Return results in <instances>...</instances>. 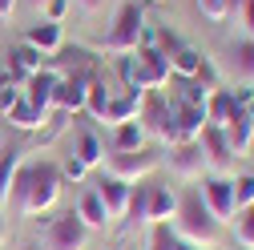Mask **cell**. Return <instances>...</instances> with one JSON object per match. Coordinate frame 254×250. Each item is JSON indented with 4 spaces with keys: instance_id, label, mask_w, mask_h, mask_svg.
Masks as SVG:
<instances>
[{
    "instance_id": "cell-1",
    "label": "cell",
    "mask_w": 254,
    "mask_h": 250,
    "mask_svg": "<svg viewBox=\"0 0 254 250\" xmlns=\"http://www.w3.org/2000/svg\"><path fill=\"white\" fill-rule=\"evenodd\" d=\"M61 170L53 162H33V166H20L16 170V182H12V206L24 214V218H37V214H49L61 198Z\"/></svg>"
},
{
    "instance_id": "cell-22",
    "label": "cell",
    "mask_w": 254,
    "mask_h": 250,
    "mask_svg": "<svg viewBox=\"0 0 254 250\" xmlns=\"http://www.w3.org/2000/svg\"><path fill=\"white\" fill-rule=\"evenodd\" d=\"M73 158H77V162H85L89 170H93V166H105V145L97 141V133L81 129V133H77V141H73Z\"/></svg>"
},
{
    "instance_id": "cell-38",
    "label": "cell",
    "mask_w": 254,
    "mask_h": 250,
    "mask_svg": "<svg viewBox=\"0 0 254 250\" xmlns=\"http://www.w3.org/2000/svg\"><path fill=\"white\" fill-rule=\"evenodd\" d=\"M16 4H20V0H0V16H12Z\"/></svg>"
},
{
    "instance_id": "cell-13",
    "label": "cell",
    "mask_w": 254,
    "mask_h": 250,
    "mask_svg": "<svg viewBox=\"0 0 254 250\" xmlns=\"http://www.w3.org/2000/svg\"><path fill=\"white\" fill-rule=\"evenodd\" d=\"M222 133H226V145L234 158H250V145H254V117L246 109H238L226 125H222Z\"/></svg>"
},
{
    "instance_id": "cell-4",
    "label": "cell",
    "mask_w": 254,
    "mask_h": 250,
    "mask_svg": "<svg viewBox=\"0 0 254 250\" xmlns=\"http://www.w3.org/2000/svg\"><path fill=\"white\" fill-rule=\"evenodd\" d=\"M141 33H145V12H141V0H125V4L117 8L109 33L101 41L105 53L113 57H125V53H137L141 49Z\"/></svg>"
},
{
    "instance_id": "cell-18",
    "label": "cell",
    "mask_w": 254,
    "mask_h": 250,
    "mask_svg": "<svg viewBox=\"0 0 254 250\" xmlns=\"http://www.w3.org/2000/svg\"><path fill=\"white\" fill-rule=\"evenodd\" d=\"M24 45H33L37 53H61V45H65V37H61V24H53V20H37V24H28Z\"/></svg>"
},
{
    "instance_id": "cell-14",
    "label": "cell",
    "mask_w": 254,
    "mask_h": 250,
    "mask_svg": "<svg viewBox=\"0 0 254 250\" xmlns=\"http://www.w3.org/2000/svg\"><path fill=\"white\" fill-rule=\"evenodd\" d=\"M57 81H61V77H57L53 69L33 73V77L24 81V89H20V93H24V101L33 105L37 113H45V117H49V105H53V89H57Z\"/></svg>"
},
{
    "instance_id": "cell-10",
    "label": "cell",
    "mask_w": 254,
    "mask_h": 250,
    "mask_svg": "<svg viewBox=\"0 0 254 250\" xmlns=\"http://www.w3.org/2000/svg\"><path fill=\"white\" fill-rule=\"evenodd\" d=\"M170 166L182 182H202L206 178V158H202V145L198 141H182L170 145Z\"/></svg>"
},
{
    "instance_id": "cell-19",
    "label": "cell",
    "mask_w": 254,
    "mask_h": 250,
    "mask_svg": "<svg viewBox=\"0 0 254 250\" xmlns=\"http://www.w3.org/2000/svg\"><path fill=\"white\" fill-rule=\"evenodd\" d=\"M41 69H45V53H37L33 45H16V49L8 53V73H12V77L28 81V77L41 73Z\"/></svg>"
},
{
    "instance_id": "cell-41",
    "label": "cell",
    "mask_w": 254,
    "mask_h": 250,
    "mask_svg": "<svg viewBox=\"0 0 254 250\" xmlns=\"http://www.w3.org/2000/svg\"><path fill=\"white\" fill-rule=\"evenodd\" d=\"M145 4H166V0H145Z\"/></svg>"
},
{
    "instance_id": "cell-23",
    "label": "cell",
    "mask_w": 254,
    "mask_h": 250,
    "mask_svg": "<svg viewBox=\"0 0 254 250\" xmlns=\"http://www.w3.org/2000/svg\"><path fill=\"white\" fill-rule=\"evenodd\" d=\"M145 145V125L133 117V121H121L113 125V153H125V149H141Z\"/></svg>"
},
{
    "instance_id": "cell-7",
    "label": "cell",
    "mask_w": 254,
    "mask_h": 250,
    "mask_svg": "<svg viewBox=\"0 0 254 250\" xmlns=\"http://www.w3.org/2000/svg\"><path fill=\"white\" fill-rule=\"evenodd\" d=\"M198 194H202L206 210L218 218L222 226L234 222V214H238V206H234V178H226V174H210V178H202Z\"/></svg>"
},
{
    "instance_id": "cell-6",
    "label": "cell",
    "mask_w": 254,
    "mask_h": 250,
    "mask_svg": "<svg viewBox=\"0 0 254 250\" xmlns=\"http://www.w3.org/2000/svg\"><path fill=\"white\" fill-rule=\"evenodd\" d=\"M157 166H162V153H157L153 145H141V149H125V153H109V166L105 174L121 178V182H145Z\"/></svg>"
},
{
    "instance_id": "cell-25",
    "label": "cell",
    "mask_w": 254,
    "mask_h": 250,
    "mask_svg": "<svg viewBox=\"0 0 254 250\" xmlns=\"http://www.w3.org/2000/svg\"><path fill=\"white\" fill-rule=\"evenodd\" d=\"M16 170H20V149H16V145H8L4 153H0V206H4V202H8V194H12Z\"/></svg>"
},
{
    "instance_id": "cell-3",
    "label": "cell",
    "mask_w": 254,
    "mask_h": 250,
    "mask_svg": "<svg viewBox=\"0 0 254 250\" xmlns=\"http://www.w3.org/2000/svg\"><path fill=\"white\" fill-rule=\"evenodd\" d=\"M121 77H125V93H153L174 77V69L162 45H141L137 53L121 57Z\"/></svg>"
},
{
    "instance_id": "cell-15",
    "label": "cell",
    "mask_w": 254,
    "mask_h": 250,
    "mask_svg": "<svg viewBox=\"0 0 254 250\" xmlns=\"http://www.w3.org/2000/svg\"><path fill=\"white\" fill-rule=\"evenodd\" d=\"M170 69H174V77H182V81H198V77L206 73V57H202L194 45H178V49L170 53Z\"/></svg>"
},
{
    "instance_id": "cell-32",
    "label": "cell",
    "mask_w": 254,
    "mask_h": 250,
    "mask_svg": "<svg viewBox=\"0 0 254 250\" xmlns=\"http://www.w3.org/2000/svg\"><path fill=\"white\" fill-rule=\"evenodd\" d=\"M234 206L238 210L254 206V174H238L234 178Z\"/></svg>"
},
{
    "instance_id": "cell-11",
    "label": "cell",
    "mask_w": 254,
    "mask_h": 250,
    "mask_svg": "<svg viewBox=\"0 0 254 250\" xmlns=\"http://www.w3.org/2000/svg\"><path fill=\"white\" fill-rule=\"evenodd\" d=\"M198 145H202L206 170H214V174H226V170H230L234 153H230V145H226V133H222L218 125H206V129H202V137H198Z\"/></svg>"
},
{
    "instance_id": "cell-24",
    "label": "cell",
    "mask_w": 254,
    "mask_h": 250,
    "mask_svg": "<svg viewBox=\"0 0 254 250\" xmlns=\"http://www.w3.org/2000/svg\"><path fill=\"white\" fill-rule=\"evenodd\" d=\"M230 61H234V73L242 77V85H254V41L250 37L230 45Z\"/></svg>"
},
{
    "instance_id": "cell-28",
    "label": "cell",
    "mask_w": 254,
    "mask_h": 250,
    "mask_svg": "<svg viewBox=\"0 0 254 250\" xmlns=\"http://www.w3.org/2000/svg\"><path fill=\"white\" fill-rule=\"evenodd\" d=\"M234 242L238 250H254V206L234 214Z\"/></svg>"
},
{
    "instance_id": "cell-9",
    "label": "cell",
    "mask_w": 254,
    "mask_h": 250,
    "mask_svg": "<svg viewBox=\"0 0 254 250\" xmlns=\"http://www.w3.org/2000/svg\"><path fill=\"white\" fill-rule=\"evenodd\" d=\"M93 77H97V73H73V77H61L57 89H53V105H57L61 113H81Z\"/></svg>"
},
{
    "instance_id": "cell-2",
    "label": "cell",
    "mask_w": 254,
    "mask_h": 250,
    "mask_svg": "<svg viewBox=\"0 0 254 250\" xmlns=\"http://www.w3.org/2000/svg\"><path fill=\"white\" fill-rule=\"evenodd\" d=\"M170 230L182 238V242H194V246H202V250H218L222 246V222L206 210V202H202V194L198 190H186V194H178V214L170 218Z\"/></svg>"
},
{
    "instance_id": "cell-17",
    "label": "cell",
    "mask_w": 254,
    "mask_h": 250,
    "mask_svg": "<svg viewBox=\"0 0 254 250\" xmlns=\"http://www.w3.org/2000/svg\"><path fill=\"white\" fill-rule=\"evenodd\" d=\"M238 97H234V89H210V101H206V125H226L234 113H238Z\"/></svg>"
},
{
    "instance_id": "cell-5",
    "label": "cell",
    "mask_w": 254,
    "mask_h": 250,
    "mask_svg": "<svg viewBox=\"0 0 254 250\" xmlns=\"http://www.w3.org/2000/svg\"><path fill=\"white\" fill-rule=\"evenodd\" d=\"M206 129V109H194V105H182V101H170L162 125H157V137L166 145H182V141H198Z\"/></svg>"
},
{
    "instance_id": "cell-33",
    "label": "cell",
    "mask_w": 254,
    "mask_h": 250,
    "mask_svg": "<svg viewBox=\"0 0 254 250\" xmlns=\"http://www.w3.org/2000/svg\"><path fill=\"white\" fill-rule=\"evenodd\" d=\"M20 97H24V93L12 85V77H0V113H8V109L20 101Z\"/></svg>"
},
{
    "instance_id": "cell-29",
    "label": "cell",
    "mask_w": 254,
    "mask_h": 250,
    "mask_svg": "<svg viewBox=\"0 0 254 250\" xmlns=\"http://www.w3.org/2000/svg\"><path fill=\"white\" fill-rule=\"evenodd\" d=\"M194 4H198L202 20H210V24H222V20H230V0H194Z\"/></svg>"
},
{
    "instance_id": "cell-35",
    "label": "cell",
    "mask_w": 254,
    "mask_h": 250,
    "mask_svg": "<svg viewBox=\"0 0 254 250\" xmlns=\"http://www.w3.org/2000/svg\"><path fill=\"white\" fill-rule=\"evenodd\" d=\"M65 12H69V0H45V20L61 24V20H65Z\"/></svg>"
},
{
    "instance_id": "cell-31",
    "label": "cell",
    "mask_w": 254,
    "mask_h": 250,
    "mask_svg": "<svg viewBox=\"0 0 254 250\" xmlns=\"http://www.w3.org/2000/svg\"><path fill=\"white\" fill-rule=\"evenodd\" d=\"M230 16H238L242 33L254 41V0H230Z\"/></svg>"
},
{
    "instance_id": "cell-39",
    "label": "cell",
    "mask_w": 254,
    "mask_h": 250,
    "mask_svg": "<svg viewBox=\"0 0 254 250\" xmlns=\"http://www.w3.org/2000/svg\"><path fill=\"white\" fill-rule=\"evenodd\" d=\"M178 250H202V246H194V242H182V238H178Z\"/></svg>"
},
{
    "instance_id": "cell-34",
    "label": "cell",
    "mask_w": 254,
    "mask_h": 250,
    "mask_svg": "<svg viewBox=\"0 0 254 250\" xmlns=\"http://www.w3.org/2000/svg\"><path fill=\"white\" fill-rule=\"evenodd\" d=\"M57 170H61V182H81V178L89 174V166H85V162H77V158H73V153H69V158H65V162H61Z\"/></svg>"
},
{
    "instance_id": "cell-37",
    "label": "cell",
    "mask_w": 254,
    "mask_h": 250,
    "mask_svg": "<svg viewBox=\"0 0 254 250\" xmlns=\"http://www.w3.org/2000/svg\"><path fill=\"white\" fill-rule=\"evenodd\" d=\"M8 242V218H4V206H0V246Z\"/></svg>"
},
{
    "instance_id": "cell-16",
    "label": "cell",
    "mask_w": 254,
    "mask_h": 250,
    "mask_svg": "<svg viewBox=\"0 0 254 250\" xmlns=\"http://www.w3.org/2000/svg\"><path fill=\"white\" fill-rule=\"evenodd\" d=\"M174 214H178V194L170 190V186H153V182H149V202H145L149 226H153V222H170Z\"/></svg>"
},
{
    "instance_id": "cell-42",
    "label": "cell",
    "mask_w": 254,
    "mask_h": 250,
    "mask_svg": "<svg viewBox=\"0 0 254 250\" xmlns=\"http://www.w3.org/2000/svg\"><path fill=\"white\" fill-rule=\"evenodd\" d=\"M250 149H254V145H250Z\"/></svg>"
},
{
    "instance_id": "cell-40",
    "label": "cell",
    "mask_w": 254,
    "mask_h": 250,
    "mask_svg": "<svg viewBox=\"0 0 254 250\" xmlns=\"http://www.w3.org/2000/svg\"><path fill=\"white\" fill-rule=\"evenodd\" d=\"M24 4H28V8H45V0H24Z\"/></svg>"
},
{
    "instance_id": "cell-30",
    "label": "cell",
    "mask_w": 254,
    "mask_h": 250,
    "mask_svg": "<svg viewBox=\"0 0 254 250\" xmlns=\"http://www.w3.org/2000/svg\"><path fill=\"white\" fill-rule=\"evenodd\" d=\"M149 250H178V234L170 230V222H153V230H149Z\"/></svg>"
},
{
    "instance_id": "cell-12",
    "label": "cell",
    "mask_w": 254,
    "mask_h": 250,
    "mask_svg": "<svg viewBox=\"0 0 254 250\" xmlns=\"http://www.w3.org/2000/svg\"><path fill=\"white\" fill-rule=\"evenodd\" d=\"M129 194H133L129 182H121V178H113V174H101V182H97V198L105 202L109 222H113V218H125V210H129Z\"/></svg>"
},
{
    "instance_id": "cell-8",
    "label": "cell",
    "mask_w": 254,
    "mask_h": 250,
    "mask_svg": "<svg viewBox=\"0 0 254 250\" xmlns=\"http://www.w3.org/2000/svg\"><path fill=\"white\" fill-rule=\"evenodd\" d=\"M89 234H93V230L77 218V210H69V214H61V218L49 222L45 250H85V246H89Z\"/></svg>"
},
{
    "instance_id": "cell-26",
    "label": "cell",
    "mask_w": 254,
    "mask_h": 250,
    "mask_svg": "<svg viewBox=\"0 0 254 250\" xmlns=\"http://www.w3.org/2000/svg\"><path fill=\"white\" fill-rule=\"evenodd\" d=\"M4 117H8V125H12V129H24V133H28V129H41V125L49 121L45 113H37V109L28 105L24 97H20V101H16V105H12V109H8Z\"/></svg>"
},
{
    "instance_id": "cell-21",
    "label": "cell",
    "mask_w": 254,
    "mask_h": 250,
    "mask_svg": "<svg viewBox=\"0 0 254 250\" xmlns=\"http://www.w3.org/2000/svg\"><path fill=\"white\" fill-rule=\"evenodd\" d=\"M141 97L145 93H125V97H109V109H105V125H121V121H133L141 113Z\"/></svg>"
},
{
    "instance_id": "cell-27",
    "label": "cell",
    "mask_w": 254,
    "mask_h": 250,
    "mask_svg": "<svg viewBox=\"0 0 254 250\" xmlns=\"http://www.w3.org/2000/svg\"><path fill=\"white\" fill-rule=\"evenodd\" d=\"M109 97H113V93H109L105 77H93V81H89V93H85V109L101 121V117H105V109H109Z\"/></svg>"
},
{
    "instance_id": "cell-36",
    "label": "cell",
    "mask_w": 254,
    "mask_h": 250,
    "mask_svg": "<svg viewBox=\"0 0 254 250\" xmlns=\"http://www.w3.org/2000/svg\"><path fill=\"white\" fill-rule=\"evenodd\" d=\"M77 8H81L85 16H97V12L105 8V0H77Z\"/></svg>"
},
{
    "instance_id": "cell-20",
    "label": "cell",
    "mask_w": 254,
    "mask_h": 250,
    "mask_svg": "<svg viewBox=\"0 0 254 250\" xmlns=\"http://www.w3.org/2000/svg\"><path fill=\"white\" fill-rule=\"evenodd\" d=\"M77 218H81L89 230H105L109 226V214H105V202L97 198V190H85L77 198Z\"/></svg>"
}]
</instances>
